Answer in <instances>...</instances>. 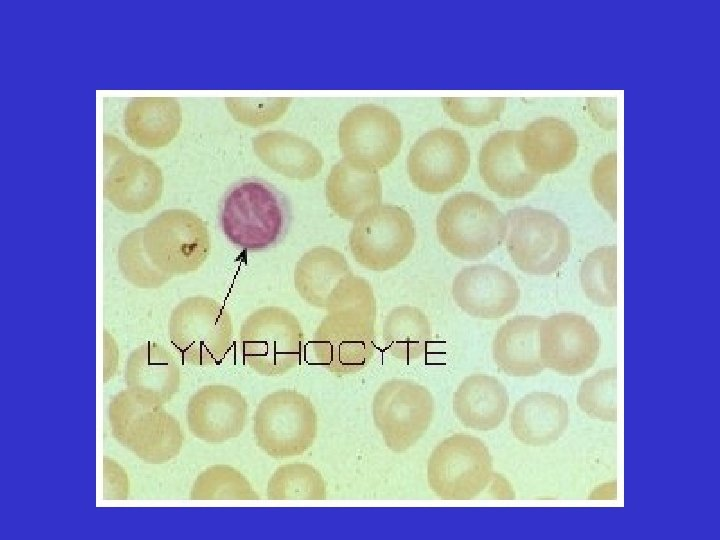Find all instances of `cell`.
<instances>
[{
  "instance_id": "37",
  "label": "cell",
  "mask_w": 720,
  "mask_h": 540,
  "mask_svg": "<svg viewBox=\"0 0 720 540\" xmlns=\"http://www.w3.org/2000/svg\"><path fill=\"white\" fill-rule=\"evenodd\" d=\"M292 98H235L225 99V105L233 119L243 125L258 127L273 123L283 117Z\"/></svg>"
},
{
  "instance_id": "22",
  "label": "cell",
  "mask_w": 720,
  "mask_h": 540,
  "mask_svg": "<svg viewBox=\"0 0 720 540\" xmlns=\"http://www.w3.org/2000/svg\"><path fill=\"white\" fill-rule=\"evenodd\" d=\"M541 322L538 316L519 315L499 327L493 339L492 354L502 372L514 377H528L543 371L539 342Z\"/></svg>"
},
{
  "instance_id": "18",
  "label": "cell",
  "mask_w": 720,
  "mask_h": 540,
  "mask_svg": "<svg viewBox=\"0 0 720 540\" xmlns=\"http://www.w3.org/2000/svg\"><path fill=\"white\" fill-rule=\"evenodd\" d=\"M456 304L467 314L493 320L511 313L520 290L515 278L506 270L491 264L463 268L452 284Z\"/></svg>"
},
{
  "instance_id": "39",
  "label": "cell",
  "mask_w": 720,
  "mask_h": 540,
  "mask_svg": "<svg viewBox=\"0 0 720 540\" xmlns=\"http://www.w3.org/2000/svg\"><path fill=\"white\" fill-rule=\"evenodd\" d=\"M590 101L588 102L589 112L598 124L606 129L615 128V102L601 98H592Z\"/></svg>"
},
{
  "instance_id": "27",
  "label": "cell",
  "mask_w": 720,
  "mask_h": 540,
  "mask_svg": "<svg viewBox=\"0 0 720 540\" xmlns=\"http://www.w3.org/2000/svg\"><path fill=\"white\" fill-rule=\"evenodd\" d=\"M325 194L337 216L354 221L364 211L381 204L382 184L378 172L358 170L342 159L330 170Z\"/></svg>"
},
{
  "instance_id": "12",
  "label": "cell",
  "mask_w": 720,
  "mask_h": 540,
  "mask_svg": "<svg viewBox=\"0 0 720 540\" xmlns=\"http://www.w3.org/2000/svg\"><path fill=\"white\" fill-rule=\"evenodd\" d=\"M105 175L103 193L118 210L142 213L161 198V169L149 158L135 154L117 138L104 136Z\"/></svg>"
},
{
  "instance_id": "8",
  "label": "cell",
  "mask_w": 720,
  "mask_h": 540,
  "mask_svg": "<svg viewBox=\"0 0 720 540\" xmlns=\"http://www.w3.org/2000/svg\"><path fill=\"white\" fill-rule=\"evenodd\" d=\"M151 262L172 278L197 271L207 260L211 240L207 224L185 209H168L141 228Z\"/></svg>"
},
{
  "instance_id": "29",
  "label": "cell",
  "mask_w": 720,
  "mask_h": 540,
  "mask_svg": "<svg viewBox=\"0 0 720 540\" xmlns=\"http://www.w3.org/2000/svg\"><path fill=\"white\" fill-rule=\"evenodd\" d=\"M383 340L388 352L398 360L421 358L431 342V326L419 308L402 305L393 308L383 323Z\"/></svg>"
},
{
  "instance_id": "4",
  "label": "cell",
  "mask_w": 720,
  "mask_h": 540,
  "mask_svg": "<svg viewBox=\"0 0 720 540\" xmlns=\"http://www.w3.org/2000/svg\"><path fill=\"white\" fill-rule=\"evenodd\" d=\"M239 340L245 363L262 376H282L301 362L304 332L298 318L285 308L254 310L243 321Z\"/></svg>"
},
{
  "instance_id": "11",
  "label": "cell",
  "mask_w": 720,
  "mask_h": 540,
  "mask_svg": "<svg viewBox=\"0 0 720 540\" xmlns=\"http://www.w3.org/2000/svg\"><path fill=\"white\" fill-rule=\"evenodd\" d=\"M338 141L348 164L361 171L378 172L390 165L401 149V123L383 106L361 104L342 118Z\"/></svg>"
},
{
  "instance_id": "5",
  "label": "cell",
  "mask_w": 720,
  "mask_h": 540,
  "mask_svg": "<svg viewBox=\"0 0 720 540\" xmlns=\"http://www.w3.org/2000/svg\"><path fill=\"white\" fill-rule=\"evenodd\" d=\"M169 337L187 364L215 365L226 357L231 347L232 317L217 300L204 295L190 296L172 310Z\"/></svg>"
},
{
  "instance_id": "13",
  "label": "cell",
  "mask_w": 720,
  "mask_h": 540,
  "mask_svg": "<svg viewBox=\"0 0 720 540\" xmlns=\"http://www.w3.org/2000/svg\"><path fill=\"white\" fill-rule=\"evenodd\" d=\"M470 166V150L456 130L435 128L424 133L411 147L407 170L419 190L439 194L460 183Z\"/></svg>"
},
{
  "instance_id": "15",
  "label": "cell",
  "mask_w": 720,
  "mask_h": 540,
  "mask_svg": "<svg viewBox=\"0 0 720 540\" xmlns=\"http://www.w3.org/2000/svg\"><path fill=\"white\" fill-rule=\"evenodd\" d=\"M374 325L353 316L327 314L311 341L317 362L340 376L363 370L375 350Z\"/></svg>"
},
{
  "instance_id": "35",
  "label": "cell",
  "mask_w": 720,
  "mask_h": 540,
  "mask_svg": "<svg viewBox=\"0 0 720 540\" xmlns=\"http://www.w3.org/2000/svg\"><path fill=\"white\" fill-rule=\"evenodd\" d=\"M615 367L602 369L585 379L579 387L577 403L589 417L605 422H615L616 407Z\"/></svg>"
},
{
  "instance_id": "2",
  "label": "cell",
  "mask_w": 720,
  "mask_h": 540,
  "mask_svg": "<svg viewBox=\"0 0 720 540\" xmlns=\"http://www.w3.org/2000/svg\"><path fill=\"white\" fill-rule=\"evenodd\" d=\"M436 230L440 243L453 256L479 260L502 244L507 222L491 200L474 192H461L441 206Z\"/></svg>"
},
{
  "instance_id": "34",
  "label": "cell",
  "mask_w": 720,
  "mask_h": 540,
  "mask_svg": "<svg viewBox=\"0 0 720 540\" xmlns=\"http://www.w3.org/2000/svg\"><path fill=\"white\" fill-rule=\"evenodd\" d=\"M325 310L327 314L353 316L375 324L377 305L373 288L365 278L348 275L330 292Z\"/></svg>"
},
{
  "instance_id": "28",
  "label": "cell",
  "mask_w": 720,
  "mask_h": 540,
  "mask_svg": "<svg viewBox=\"0 0 720 540\" xmlns=\"http://www.w3.org/2000/svg\"><path fill=\"white\" fill-rule=\"evenodd\" d=\"M353 274L346 257L337 249L317 246L305 252L294 270V285L309 305L325 309L332 289Z\"/></svg>"
},
{
  "instance_id": "1",
  "label": "cell",
  "mask_w": 720,
  "mask_h": 540,
  "mask_svg": "<svg viewBox=\"0 0 720 540\" xmlns=\"http://www.w3.org/2000/svg\"><path fill=\"white\" fill-rule=\"evenodd\" d=\"M218 218L222 232L234 246L258 252L275 246L285 236L291 211L285 195L273 185L245 178L226 191Z\"/></svg>"
},
{
  "instance_id": "23",
  "label": "cell",
  "mask_w": 720,
  "mask_h": 540,
  "mask_svg": "<svg viewBox=\"0 0 720 540\" xmlns=\"http://www.w3.org/2000/svg\"><path fill=\"white\" fill-rule=\"evenodd\" d=\"M453 411L467 428L490 431L504 420L509 396L506 387L496 377L472 374L465 377L453 395Z\"/></svg>"
},
{
  "instance_id": "16",
  "label": "cell",
  "mask_w": 720,
  "mask_h": 540,
  "mask_svg": "<svg viewBox=\"0 0 720 540\" xmlns=\"http://www.w3.org/2000/svg\"><path fill=\"white\" fill-rule=\"evenodd\" d=\"M134 393L137 399H134L135 402L128 400V412L119 415L121 418L115 422L119 441L143 458L152 456L153 463L171 460L178 455L183 444L178 420L159 409L161 404Z\"/></svg>"
},
{
  "instance_id": "26",
  "label": "cell",
  "mask_w": 720,
  "mask_h": 540,
  "mask_svg": "<svg viewBox=\"0 0 720 540\" xmlns=\"http://www.w3.org/2000/svg\"><path fill=\"white\" fill-rule=\"evenodd\" d=\"M123 123L127 136L137 145L148 149L160 148L178 134L182 110L174 98H135L125 108Z\"/></svg>"
},
{
  "instance_id": "3",
  "label": "cell",
  "mask_w": 720,
  "mask_h": 540,
  "mask_svg": "<svg viewBox=\"0 0 720 540\" xmlns=\"http://www.w3.org/2000/svg\"><path fill=\"white\" fill-rule=\"evenodd\" d=\"M318 432L316 409L295 389H279L259 402L253 415V435L258 447L276 459L304 454Z\"/></svg>"
},
{
  "instance_id": "25",
  "label": "cell",
  "mask_w": 720,
  "mask_h": 540,
  "mask_svg": "<svg viewBox=\"0 0 720 540\" xmlns=\"http://www.w3.org/2000/svg\"><path fill=\"white\" fill-rule=\"evenodd\" d=\"M125 378L131 390L162 405L178 392L180 369L168 350L147 342L130 354Z\"/></svg>"
},
{
  "instance_id": "7",
  "label": "cell",
  "mask_w": 720,
  "mask_h": 540,
  "mask_svg": "<svg viewBox=\"0 0 720 540\" xmlns=\"http://www.w3.org/2000/svg\"><path fill=\"white\" fill-rule=\"evenodd\" d=\"M506 248L518 269L550 275L568 259L571 237L567 225L552 212L523 206L506 214Z\"/></svg>"
},
{
  "instance_id": "38",
  "label": "cell",
  "mask_w": 720,
  "mask_h": 540,
  "mask_svg": "<svg viewBox=\"0 0 720 540\" xmlns=\"http://www.w3.org/2000/svg\"><path fill=\"white\" fill-rule=\"evenodd\" d=\"M617 157L615 152L601 157L594 165L591 174V186L595 198L616 219V169Z\"/></svg>"
},
{
  "instance_id": "30",
  "label": "cell",
  "mask_w": 720,
  "mask_h": 540,
  "mask_svg": "<svg viewBox=\"0 0 720 540\" xmlns=\"http://www.w3.org/2000/svg\"><path fill=\"white\" fill-rule=\"evenodd\" d=\"M266 497L274 501H320L327 498V485L313 465L288 463L279 466L270 476Z\"/></svg>"
},
{
  "instance_id": "14",
  "label": "cell",
  "mask_w": 720,
  "mask_h": 540,
  "mask_svg": "<svg viewBox=\"0 0 720 540\" xmlns=\"http://www.w3.org/2000/svg\"><path fill=\"white\" fill-rule=\"evenodd\" d=\"M539 342L544 367L566 376L590 369L600 350V337L593 324L575 313L563 312L542 320Z\"/></svg>"
},
{
  "instance_id": "21",
  "label": "cell",
  "mask_w": 720,
  "mask_h": 540,
  "mask_svg": "<svg viewBox=\"0 0 720 540\" xmlns=\"http://www.w3.org/2000/svg\"><path fill=\"white\" fill-rule=\"evenodd\" d=\"M570 419L567 402L559 395L535 391L522 397L510 415V428L521 443L547 446L565 432Z\"/></svg>"
},
{
  "instance_id": "17",
  "label": "cell",
  "mask_w": 720,
  "mask_h": 540,
  "mask_svg": "<svg viewBox=\"0 0 720 540\" xmlns=\"http://www.w3.org/2000/svg\"><path fill=\"white\" fill-rule=\"evenodd\" d=\"M248 412V402L239 390L229 385L210 384L190 397L187 424L196 438L222 443L240 436Z\"/></svg>"
},
{
  "instance_id": "10",
  "label": "cell",
  "mask_w": 720,
  "mask_h": 540,
  "mask_svg": "<svg viewBox=\"0 0 720 540\" xmlns=\"http://www.w3.org/2000/svg\"><path fill=\"white\" fill-rule=\"evenodd\" d=\"M354 259L373 271H386L404 261L415 243V227L400 206L379 204L358 216L349 234Z\"/></svg>"
},
{
  "instance_id": "32",
  "label": "cell",
  "mask_w": 720,
  "mask_h": 540,
  "mask_svg": "<svg viewBox=\"0 0 720 540\" xmlns=\"http://www.w3.org/2000/svg\"><path fill=\"white\" fill-rule=\"evenodd\" d=\"M261 497L248 478L230 465H213L196 478L190 499L193 500H259Z\"/></svg>"
},
{
  "instance_id": "6",
  "label": "cell",
  "mask_w": 720,
  "mask_h": 540,
  "mask_svg": "<svg viewBox=\"0 0 720 540\" xmlns=\"http://www.w3.org/2000/svg\"><path fill=\"white\" fill-rule=\"evenodd\" d=\"M493 461L478 437L456 433L443 439L427 461V482L442 500L466 501L479 497L493 480Z\"/></svg>"
},
{
  "instance_id": "19",
  "label": "cell",
  "mask_w": 720,
  "mask_h": 540,
  "mask_svg": "<svg viewBox=\"0 0 720 540\" xmlns=\"http://www.w3.org/2000/svg\"><path fill=\"white\" fill-rule=\"evenodd\" d=\"M517 141L518 131L496 132L484 142L478 158L479 173L487 187L507 199L525 196L541 180L524 164Z\"/></svg>"
},
{
  "instance_id": "36",
  "label": "cell",
  "mask_w": 720,
  "mask_h": 540,
  "mask_svg": "<svg viewBox=\"0 0 720 540\" xmlns=\"http://www.w3.org/2000/svg\"><path fill=\"white\" fill-rule=\"evenodd\" d=\"M441 105L446 114L457 123L478 127L498 120L505 109L506 99L443 97Z\"/></svg>"
},
{
  "instance_id": "20",
  "label": "cell",
  "mask_w": 720,
  "mask_h": 540,
  "mask_svg": "<svg viewBox=\"0 0 720 540\" xmlns=\"http://www.w3.org/2000/svg\"><path fill=\"white\" fill-rule=\"evenodd\" d=\"M517 145L526 167L542 177L571 164L577 154L578 139L567 122L542 117L518 131Z\"/></svg>"
},
{
  "instance_id": "33",
  "label": "cell",
  "mask_w": 720,
  "mask_h": 540,
  "mask_svg": "<svg viewBox=\"0 0 720 540\" xmlns=\"http://www.w3.org/2000/svg\"><path fill=\"white\" fill-rule=\"evenodd\" d=\"M117 263L123 277L141 289H156L172 277L160 271L147 256L141 239V228L122 238L117 250Z\"/></svg>"
},
{
  "instance_id": "24",
  "label": "cell",
  "mask_w": 720,
  "mask_h": 540,
  "mask_svg": "<svg viewBox=\"0 0 720 540\" xmlns=\"http://www.w3.org/2000/svg\"><path fill=\"white\" fill-rule=\"evenodd\" d=\"M260 161L276 173L295 180H310L322 170L324 159L309 140L282 130L260 133L252 140Z\"/></svg>"
},
{
  "instance_id": "9",
  "label": "cell",
  "mask_w": 720,
  "mask_h": 540,
  "mask_svg": "<svg viewBox=\"0 0 720 540\" xmlns=\"http://www.w3.org/2000/svg\"><path fill=\"white\" fill-rule=\"evenodd\" d=\"M435 413L431 392L406 379L381 384L372 399V418L387 448L403 453L427 432Z\"/></svg>"
},
{
  "instance_id": "31",
  "label": "cell",
  "mask_w": 720,
  "mask_h": 540,
  "mask_svg": "<svg viewBox=\"0 0 720 540\" xmlns=\"http://www.w3.org/2000/svg\"><path fill=\"white\" fill-rule=\"evenodd\" d=\"M617 249L615 245L598 247L584 259L580 280L585 295L603 307L617 304L616 289Z\"/></svg>"
}]
</instances>
